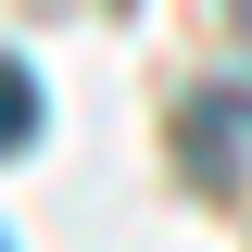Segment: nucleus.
Returning a JSON list of instances; mask_svg holds the SVG:
<instances>
[{"instance_id": "1", "label": "nucleus", "mask_w": 252, "mask_h": 252, "mask_svg": "<svg viewBox=\"0 0 252 252\" xmlns=\"http://www.w3.org/2000/svg\"><path fill=\"white\" fill-rule=\"evenodd\" d=\"M177 139H189V164H202V177H240V164H252V89H202Z\"/></svg>"}, {"instance_id": "2", "label": "nucleus", "mask_w": 252, "mask_h": 252, "mask_svg": "<svg viewBox=\"0 0 252 252\" xmlns=\"http://www.w3.org/2000/svg\"><path fill=\"white\" fill-rule=\"evenodd\" d=\"M26 139H38V76L0 63V152H26Z\"/></svg>"}, {"instance_id": "3", "label": "nucleus", "mask_w": 252, "mask_h": 252, "mask_svg": "<svg viewBox=\"0 0 252 252\" xmlns=\"http://www.w3.org/2000/svg\"><path fill=\"white\" fill-rule=\"evenodd\" d=\"M0 252H13V240H0Z\"/></svg>"}]
</instances>
